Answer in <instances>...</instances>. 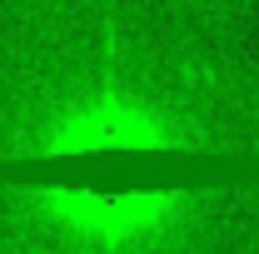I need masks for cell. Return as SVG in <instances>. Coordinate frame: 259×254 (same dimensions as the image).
Returning a JSON list of instances; mask_svg holds the SVG:
<instances>
[{
    "instance_id": "obj_1",
    "label": "cell",
    "mask_w": 259,
    "mask_h": 254,
    "mask_svg": "<svg viewBox=\"0 0 259 254\" xmlns=\"http://www.w3.org/2000/svg\"><path fill=\"white\" fill-rule=\"evenodd\" d=\"M259 180L254 150L190 145L135 125H95L45 150H20L0 159V190L70 199L85 209H130L150 199L214 194Z\"/></svg>"
}]
</instances>
